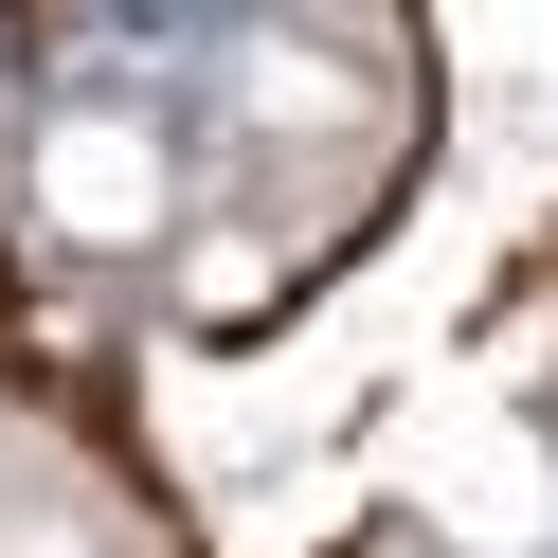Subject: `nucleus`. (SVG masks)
I'll return each mask as SVG.
<instances>
[{"label": "nucleus", "instance_id": "1", "mask_svg": "<svg viewBox=\"0 0 558 558\" xmlns=\"http://www.w3.org/2000/svg\"><path fill=\"white\" fill-rule=\"evenodd\" d=\"M37 198H54V234H162V145L145 126H54Z\"/></svg>", "mask_w": 558, "mask_h": 558}, {"label": "nucleus", "instance_id": "2", "mask_svg": "<svg viewBox=\"0 0 558 558\" xmlns=\"http://www.w3.org/2000/svg\"><path fill=\"white\" fill-rule=\"evenodd\" d=\"M0 558H73V541H54V522H19V541H0Z\"/></svg>", "mask_w": 558, "mask_h": 558}]
</instances>
